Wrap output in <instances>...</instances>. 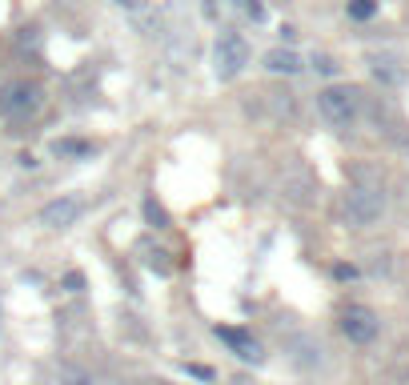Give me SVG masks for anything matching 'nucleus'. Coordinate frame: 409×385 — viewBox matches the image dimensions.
Masks as SVG:
<instances>
[{
    "label": "nucleus",
    "instance_id": "f257e3e1",
    "mask_svg": "<svg viewBox=\"0 0 409 385\" xmlns=\"http://www.w3.org/2000/svg\"><path fill=\"white\" fill-rule=\"evenodd\" d=\"M317 113L333 129H353L357 116H361V89H353V85H329V89H321Z\"/></svg>",
    "mask_w": 409,
    "mask_h": 385
},
{
    "label": "nucleus",
    "instance_id": "f03ea898",
    "mask_svg": "<svg viewBox=\"0 0 409 385\" xmlns=\"http://www.w3.org/2000/svg\"><path fill=\"white\" fill-rule=\"evenodd\" d=\"M45 109V89L36 81H8L0 89V116L4 121H32Z\"/></svg>",
    "mask_w": 409,
    "mask_h": 385
},
{
    "label": "nucleus",
    "instance_id": "7ed1b4c3",
    "mask_svg": "<svg viewBox=\"0 0 409 385\" xmlns=\"http://www.w3.org/2000/svg\"><path fill=\"white\" fill-rule=\"evenodd\" d=\"M249 41L241 37V32H233L225 28L221 37H217V45H213V72L221 76V81H233V76H241L245 65H249Z\"/></svg>",
    "mask_w": 409,
    "mask_h": 385
},
{
    "label": "nucleus",
    "instance_id": "20e7f679",
    "mask_svg": "<svg viewBox=\"0 0 409 385\" xmlns=\"http://www.w3.org/2000/svg\"><path fill=\"white\" fill-rule=\"evenodd\" d=\"M381 213H386V193L381 189L357 185V189L345 193V221L353 229H365V225H373V221H381Z\"/></svg>",
    "mask_w": 409,
    "mask_h": 385
},
{
    "label": "nucleus",
    "instance_id": "39448f33",
    "mask_svg": "<svg viewBox=\"0 0 409 385\" xmlns=\"http://www.w3.org/2000/svg\"><path fill=\"white\" fill-rule=\"evenodd\" d=\"M377 329H381V321L373 309H365V305H349L345 313H341V333L353 341V345H369V341L377 337Z\"/></svg>",
    "mask_w": 409,
    "mask_h": 385
},
{
    "label": "nucleus",
    "instance_id": "423d86ee",
    "mask_svg": "<svg viewBox=\"0 0 409 385\" xmlns=\"http://www.w3.org/2000/svg\"><path fill=\"white\" fill-rule=\"evenodd\" d=\"M204 12L213 21H249V24L265 21V4L261 0H209Z\"/></svg>",
    "mask_w": 409,
    "mask_h": 385
},
{
    "label": "nucleus",
    "instance_id": "0eeeda50",
    "mask_svg": "<svg viewBox=\"0 0 409 385\" xmlns=\"http://www.w3.org/2000/svg\"><path fill=\"white\" fill-rule=\"evenodd\" d=\"M81 213H85V201L81 197H56V201H48L45 209H41V225L45 229H68L81 221Z\"/></svg>",
    "mask_w": 409,
    "mask_h": 385
},
{
    "label": "nucleus",
    "instance_id": "6e6552de",
    "mask_svg": "<svg viewBox=\"0 0 409 385\" xmlns=\"http://www.w3.org/2000/svg\"><path fill=\"white\" fill-rule=\"evenodd\" d=\"M217 337L225 341L229 349L241 357V362H253L261 365L265 362V353H261V345H257V337H249V333H241V329H229V325H217Z\"/></svg>",
    "mask_w": 409,
    "mask_h": 385
},
{
    "label": "nucleus",
    "instance_id": "1a4fd4ad",
    "mask_svg": "<svg viewBox=\"0 0 409 385\" xmlns=\"http://www.w3.org/2000/svg\"><path fill=\"white\" fill-rule=\"evenodd\" d=\"M265 68H269L273 76H297L305 68V61L297 56L293 48H269L265 52Z\"/></svg>",
    "mask_w": 409,
    "mask_h": 385
},
{
    "label": "nucleus",
    "instance_id": "9d476101",
    "mask_svg": "<svg viewBox=\"0 0 409 385\" xmlns=\"http://www.w3.org/2000/svg\"><path fill=\"white\" fill-rule=\"evenodd\" d=\"M369 68H373V76L386 81V85H401V81H406V68L397 65V61H389V56H373Z\"/></svg>",
    "mask_w": 409,
    "mask_h": 385
},
{
    "label": "nucleus",
    "instance_id": "9b49d317",
    "mask_svg": "<svg viewBox=\"0 0 409 385\" xmlns=\"http://www.w3.org/2000/svg\"><path fill=\"white\" fill-rule=\"evenodd\" d=\"M56 385H92V377H89V369L65 362L61 369H56Z\"/></svg>",
    "mask_w": 409,
    "mask_h": 385
},
{
    "label": "nucleus",
    "instance_id": "f8f14e48",
    "mask_svg": "<svg viewBox=\"0 0 409 385\" xmlns=\"http://www.w3.org/2000/svg\"><path fill=\"white\" fill-rule=\"evenodd\" d=\"M52 153H56V157H89L92 145H89V141H56V145H52Z\"/></svg>",
    "mask_w": 409,
    "mask_h": 385
},
{
    "label": "nucleus",
    "instance_id": "ddd939ff",
    "mask_svg": "<svg viewBox=\"0 0 409 385\" xmlns=\"http://www.w3.org/2000/svg\"><path fill=\"white\" fill-rule=\"evenodd\" d=\"M377 12V0H349V17L353 21H369Z\"/></svg>",
    "mask_w": 409,
    "mask_h": 385
},
{
    "label": "nucleus",
    "instance_id": "4468645a",
    "mask_svg": "<svg viewBox=\"0 0 409 385\" xmlns=\"http://www.w3.org/2000/svg\"><path fill=\"white\" fill-rule=\"evenodd\" d=\"M145 217H149V221H153L157 229H165V225H169V213H165V209H160L157 201H145Z\"/></svg>",
    "mask_w": 409,
    "mask_h": 385
},
{
    "label": "nucleus",
    "instance_id": "2eb2a0df",
    "mask_svg": "<svg viewBox=\"0 0 409 385\" xmlns=\"http://www.w3.org/2000/svg\"><path fill=\"white\" fill-rule=\"evenodd\" d=\"M313 65H317V72H325V76L337 72V61H329V56H313Z\"/></svg>",
    "mask_w": 409,
    "mask_h": 385
},
{
    "label": "nucleus",
    "instance_id": "dca6fc26",
    "mask_svg": "<svg viewBox=\"0 0 409 385\" xmlns=\"http://www.w3.org/2000/svg\"><path fill=\"white\" fill-rule=\"evenodd\" d=\"M120 8H140V0H116Z\"/></svg>",
    "mask_w": 409,
    "mask_h": 385
}]
</instances>
